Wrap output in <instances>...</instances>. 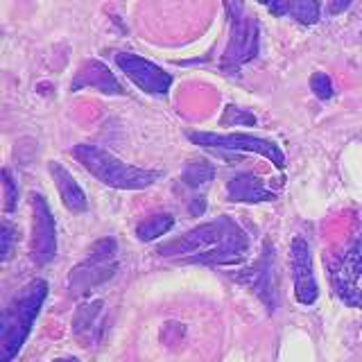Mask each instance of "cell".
I'll use <instances>...</instances> for the list:
<instances>
[{"instance_id": "6da1fadb", "label": "cell", "mask_w": 362, "mask_h": 362, "mask_svg": "<svg viewBox=\"0 0 362 362\" xmlns=\"http://www.w3.org/2000/svg\"><path fill=\"white\" fill-rule=\"evenodd\" d=\"M247 252L249 235L229 215H222L213 222H204L156 249V254L163 258H177L184 263L202 265H233L245 260Z\"/></svg>"}, {"instance_id": "ba28073f", "label": "cell", "mask_w": 362, "mask_h": 362, "mask_svg": "<svg viewBox=\"0 0 362 362\" xmlns=\"http://www.w3.org/2000/svg\"><path fill=\"white\" fill-rule=\"evenodd\" d=\"M116 64L136 86L150 95H165L173 86V75L134 52H118Z\"/></svg>"}, {"instance_id": "7c38bea8", "label": "cell", "mask_w": 362, "mask_h": 362, "mask_svg": "<svg viewBox=\"0 0 362 362\" xmlns=\"http://www.w3.org/2000/svg\"><path fill=\"white\" fill-rule=\"evenodd\" d=\"M82 88H95L100 93H107V95H122L124 90L120 86V82L116 79L109 71V66H105L98 59H88L79 66V71L75 75V79L71 82V90H82Z\"/></svg>"}, {"instance_id": "5bb4252c", "label": "cell", "mask_w": 362, "mask_h": 362, "mask_svg": "<svg viewBox=\"0 0 362 362\" xmlns=\"http://www.w3.org/2000/svg\"><path fill=\"white\" fill-rule=\"evenodd\" d=\"M48 170L54 179V186L59 190V197L64 202V206L73 213H84L88 209V199L84 195L82 186L77 184V179L68 173V170L59 163V161H50Z\"/></svg>"}, {"instance_id": "ac0fdd59", "label": "cell", "mask_w": 362, "mask_h": 362, "mask_svg": "<svg viewBox=\"0 0 362 362\" xmlns=\"http://www.w3.org/2000/svg\"><path fill=\"white\" fill-rule=\"evenodd\" d=\"M215 177V168L209 161H190L184 173H181V181L190 188H199V186H206L209 181H213Z\"/></svg>"}, {"instance_id": "30bf717a", "label": "cell", "mask_w": 362, "mask_h": 362, "mask_svg": "<svg viewBox=\"0 0 362 362\" xmlns=\"http://www.w3.org/2000/svg\"><path fill=\"white\" fill-rule=\"evenodd\" d=\"M290 260H292V281H294V294L297 301L303 305H313L320 297L317 279L313 272V252L305 238L297 235L290 247Z\"/></svg>"}, {"instance_id": "4fadbf2b", "label": "cell", "mask_w": 362, "mask_h": 362, "mask_svg": "<svg viewBox=\"0 0 362 362\" xmlns=\"http://www.w3.org/2000/svg\"><path fill=\"white\" fill-rule=\"evenodd\" d=\"M226 197H229V202L258 204V202H272L274 199V192L265 186V181L260 177L252 173H243L229 179V184H226Z\"/></svg>"}, {"instance_id": "3957f363", "label": "cell", "mask_w": 362, "mask_h": 362, "mask_svg": "<svg viewBox=\"0 0 362 362\" xmlns=\"http://www.w3.org/2000/svg\"><path fill=\"white\" fill-rule=\"evenodd\" d=\"M73 156L77 158V163L82 165L86 173L93 175L100 184H105L109 188L118 190H143L150 188L161 179V173L156 170H145L136 168L120 161L118 156H113L111 152L102 150L98 145L90 143H79L73 147Z\"/></svg>"}, {"instance_id": "7a4b0ae2", "label": "cell", "mask_w": 362, "mask_h": 362, "mask_svg": "<svg viewBox=\"0 0 362 362\" xmlns=\"http://www.w3.org/2000/svg\"><path fill=\"white\" fill-rule=\"evenodd\" d=\"M45 297H48V283L43 279H34L9 301L3 315V324H0V362H11L18 356V351L32 333Z\"/></svg>"}, {"instance_id": "9a60e30c", "label": "cell", "mask_w": 362, "mask_h": 362, "mask_svg": "<svg viewBox=\"0 0 362 362\" xmlns=\"http://www.w3.org/2000/svg\"><path fill=\"white\" fill-rule=\"evenodd\" d=\"M100 317H102V301H93L88 305H82V308L77 310L73 331H75V337L79 339V342H84V346H90L93 342H98L95 331L102 328Z\"/></svg>"}, {"instance_id": "d4e9b609", "label": "cell", "mask_w": 362, "mask_h": 362, "mask_svg": "<svg viewBox=\"0 0 362 362\" xmlns=\"http://www.w3.org/2000/svg\"><path fill=\"white\" fill-rule=\"evenodd\" d=\"M54 362H79L77 358H59V360H54Z\"/></svg>"}, {"instance_id": "8fae6325", "label": "cell", "mask_w": 362, "mask_h": 362, "mask_svg": "<svg viewBox=\"0 0 362 362\" xmlns=\"http://www.w3.org/2000/svg\"><path fill=\"white\" fill-rule=\"evenodd\" d=\"M333 286L349 305H362V240H358L333 269Z\"/></svg>"}, {"instance_id": "5b68a950", "label": "cell", "mask_w": 362, "mask_h": 362, "mask_svg": "<svg viewBox=\"0 0 362 362\" xmlns=\"http://www.w3.org/2000/svg\"><path fill=\"white\" fill-rule=\"evenodd\" d=\"M188 139L202 145V147H213V150H233V152H254L265 156L276 168H286V154L281 152L276 143L267 139H258L252 134H218V132H190Z\"/></svg>"}, {"instance_id": "52a82bcc", "label": "cell", "mask_w": 362, "mask_h": 362, "mask_svg": "<svg viewBox=\"0 0 362 362\" xmlns=\"http://www.w3.org/2000/svg\"><path fill=\"white\" fill-rule=\"evenodd\" d=\"M238 281H243L249 290L256 292V297L267 305V310L274 313L279 305V276L274 263V247L265 245L263 256L249 269H245L243 274H238Z\"/></svg>"}, {"instance_id": "44dd1931", "label": "cell", "mask_w": 362, "mask_h": 362, "mask_svg": "<svg viewBox=\"0 0 362 362\" xmlns=\"http://www.w3.org/2000/svg\"><path fill=\"white\" fill-rule=\"evenodd\" d=\"M3 186H5V211L11 213L18 204V186L9 170H3Z\"/></svg>"}, {"instance_id": "2e32d148", "label": "cell", "mask_w": 362, "mask_h": 362, "mask_svg": "<svg viewBox=\"0 0 362 362\" xmlns=\"http://www.w3.org/2000/svg\"><path fill=\"white\" fill-rule=\"evenodd\" d=\"M173 224H175V218L170 213H156L136 226V235H139V240L150 243V240H156V238L165 235L170 229H173Z\"/></svg>"}, {"instance_id": "d6986e66", "label": "cell", "mask_w": 362, "mask_h": 362, "mask_svg": "<svg viewBox=\"0 0 362 362\" xmlns=\"http://www.w3.org/2000/svg\"><path fill=\"white\" fill-rule=\"evenodd\" d=\"M220 122L222 124H256V116H254V113H249L247 109L231 105V107H226Z\"/></svg>"}, {"instance_id": "603a6c76", "label": "cell", "mask_w": 362, "mask_h": 362, "mask_svg": "<svg viewBox=\"0 0 362 362\" xmlns=\"http://www.w3.org/2000/svg\"><path fill=\"white\" fill-rule=\"evenodd\" d=\"M204 211H206V199H204V197L192 199V204H190V213H192V215H202Z\"/></svg>"}, {"instance_id": "277c9868", "label": "cell", "mask_w": 362, "mask_h": 362, "mask_svg": "<svg viewBox=\"0 0 362 362\" xmlns=\"http://www.w3.org/2000/svg\"><path fill=\"white\" fill-rule=\"evenodd\" d=\"M118 269V243L113 238H102L90 247L88 258L71 269L68 288L75 294H84L107 283Z\"/></svg>"}, {"instance_id": "9c48e42d", "label": "cell", "mask_w": 362, "mask_h": 362, "mask_svg": "<svg viewBox=\"0 0 362 362\" xmlns=\"http://www.w3.org/2000/svg\"><path fill=\"white\" fill-rule=\"evenodd\" d=\"M258 54V25L252 18H235L229 43L222 54V68L226 73H235L238 68L252 62Z\"/></svg>"}, {"instance_id": "cb8c5ba5", "label": "cell", "mask_w": 362, "mask_h": 362, "mask_svg": "<svg viewBox=\"0 0 362 362\" xmlns=\"http://www.w3.org/2000/svg\"><path fill=\"white\" fill-rule=\"evenodd\" d=\"M351 7V0H333L331 3V14H342L344 9Z\"/></svg>"}, {"instance_id": "8992f818", "label": "cell", "mask_w": 362, "mask_h": 362, "mask_svg": "<svg viewBox=\"0 0 362 362\" xmlns=\"http://www.w3.org/2000/svg\"><path fill=\"white\" fill-rule=\"evenodd\" d=\"M32 247L30 254L37 265H48L57 256V224L43 195H32Z\"/></svg>"}, {"instance_id": "7402d4cb", "label": "cell", "mask_w": 362, "mask_h": 362, "mask_svg": "<svg viewBox=\"0 0 362 362\" xmlns=\"http://www.w3.org/2000/svg\"><path fill=\"white\" fill-rule=\"evenodd\" d=\"M14 233L16 229L9 222H3V260H7L11 256V243H14Z\"/></svg>"}, {"instance_id": "ffe728a7", "label": "cell", "mask_w": 362, "mask_h": 362, "mask_svg": "<svg viewBox=\"0 0 362 362\" xmlns=\"http://www.w3.org/2000/svg\"><path fill=\"white\" fill-rule=\"evenodd\" d=\"M310 88L320 100H331L333 98V82L326 73H315L310 77Z\"/></svg>"}, {"instance_id": "e0dca14e", "label": "cell", "mask_w": 362, "mask_h": 362, "mask_svg": "<svg viewBox=\"0 0 362 362\" xmlns=\"http://www.w3.org/2000/svg\"><path fill=\"white\" fill-rule=\"evenodd\" d=\"M286 5V14H290L301 25H315L322 16L320 0H283Z\"/></svg>"}, {"instance_id": "484cf974", "label": "cell", "mask_w": 362, "mask_h": 362, "mask_svg": "<svg viewBox=\"0 0 362 362\" xmlns=\"http://www.w3.org/2000/svg\"><path fill=\"white\" fill-rule=\"evenodd\" d=\"M258 3H260V5H267V7H269L272 3H274V0H258Z\"/></svg>"}]
</instances>
